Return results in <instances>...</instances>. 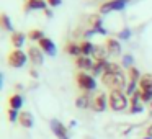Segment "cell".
<instances>
[{
	"instance_id": "cell-1",
	"label": "cell",
	"mask_w": 152,
	"mask_h": 139,
	"mask_svg": "<svg viewBox=\"0 0 152 139\" xmlns=\"http://www.w3.org/2000/svg\"><path fill=\"white\" fill-rule=\"evenodd\" d=\"M102 83L105 87H108L110 92L111 90H123L126 92V87H128V80H126L124 74H103L102 75Z\"/></svg>"
},
{
	"instance_id": "cell-2",
	"label": "cell",
	"mask_w": 152,
	"mask_h": 139,
	"mask_svg": "<svg viewBox=\"0 0 152 139\" xmlns=\"http://www.w3.org/2000/svg\"><path fill=\"white\" fill-rule=\"evenodd\" d=\"M108 105L113 111H123L129 105V97L123 90H111L108 95Z\"/></svg>"
},
{
	"instance_id": "cell-3",
	"label": "cell",
	"mask_w": 152,
	"mask_h": 139,
	"mask_svg": "<svg viewBox=\"0 0 152 139\" xmlns=\"http://www.w3.org/2000/svg\"><path fill=\"white\" fill-rule=\"evenodd\" d=\"M139 93H141L142 103L152 102V74H142L139 80Z\"/></svg>"
},
{
	"instance_id": "cell-4",
	"label": "cell",
	"mask_w": 152,
	"mask_h": 139,
	"mask_svg": "<svg viewBox=\"0 0 152 139\" xmlns=\"http://www.w3.org/2000/svg\"><path fill=\"white\" fill-rule=\"evenodd\" d=\"M75 82H77V85H79V89H82L83 92H87V93L93 92V90L96 89L95 77L90 75L88 72H83V70H80V72L75 74Z\"/></svg>"
},
{
	"instance_id": "cell-5",
	"label": "cell",
	"mask_w": 152,
	"mask_h": 139,
	"mask_svg": "<svg viewBox=\"0 0 152 139\" xmlns=\"http://www.w3.org/2000/svg\"><path fill=\"white\" fill-rule=\"evenodd\" d=\"M126 4H128V0H106L100 5L98 12L100 15H106L110 12H119L126 7Z\"/></svg>"
},
{
	"instance_id": "cell-6",
	"label": "cell",
	"mask_w": 152,
	"mask_h": 139,
	"mask_svg": "<svg viewBox=\"0 0 152 139\" xmlns=\"http://www.w3.org/2000/svg\"><path fill=\"white\" fill-rule=\"evenodd\" d=\"M28 61V54H25L21 49H13L8 54V66L15 67V69H20L26 64Z\"/></svg>"
},
{
	"instance_id": "cell-7",
	"label": "cell",
	"mask_w": 152,
	"mask_h": 139,
	"mask_svg": "<svg viewBox=\"0 0 152 139\" xmlns=\"http://www.w3.org/2000/svg\"><path fill=\"white\" fill-rule=\"evenodd\" d=\"M51 129H53L54 136L57 139H70L69 138V129L66 128L64 123H61L59 119H51Z\"/></svg>"
},
{
	"instance_id": "cell-8",
	"label": "cell",
	"mask_w": 152,
	"mask_h": 139,
	"mask_svg": "<svg viewBox=\"0 0 152 139\" xmlns=\"http://www.w3.org/2000/svg\"><path fill=\"white\" fill-rule=\"evenodd\" d=\"M87 23H88V28H90V30H93L95 33L106 34V30L102 26L103 20H102V15H100V13H93V15H90L88 20H87Z\"/></svg>"
},
{
	"instance_id": "cell-9",
	"label": "cell",
	"mask_w": 152,
	"mask_h": 139,
	"mask_svg": "<svg viewBox=\"0 0 152 139\" xmlns=\"http://www.w3.org/2000/svg\"><path fill=\"white\" fill-rule=\"evenodd\" d=\"M26 54H28V59L31 61L33 66H41L44 62V56H43L44 53L39 49V46H30Z\"/></svg>"
},
{
	"instance_id": "cell-10",
	"label": "cell",
	"mask_w": 152,
	"mask_h": 139,
	"mask_svg": "<svg viewBox=\"0 0 152 139\" xmlns=\"http://www.w3.org/2000/svg\"><path fill=\"white\" fill-rule=\"evenodd\" d=\"M106 106H108V97L103 92L96 93L92 98V106H90V108H92L93 111H105Z\"/></svg>"
},
{
	"instance_id": "cell-11",
	"label": "cell",
	"mask_w": 152,
	"mask_h": 139,
	"mask_svg": "<svg viewBox=\"0 0 152 139\" xmlns=\"http://www.w3.org/2000/svg\"><path fill=\"white\" fill-rule=\"evenodd\" d=\"M75 66L79 67V70H92L93 69V66H95V61H93V57H90V56H79V57H75Z\"/></svg>"
},
{
	"instance_id": "cell-12",
	"label": "cell",
	"mask_w": 152,
	"mask_h": 139,
	"mask_svg": "<svg viewBox=\"0 0 152 139\" xmlns=\"http://www.w3.org/2000/svg\"><path fill=\"white\" fill-rule=\"evenodd\" d=\"M38 46H39V49L43 51L44 54H48V56H56V44L53 43V40H49V38L44 36L43 40L38 41Z\"/></svg>"
},
{
	"instance_id": "cell-13",
	"label": "cell",
	"mask_w": 152,
	"mask_h": 139,
	"mask_svg": "<svg viewBox=\"0 0 152 139\" xmlns=\"http://www.w3.org/2000/svg\"><path fill=\"white\" fill-rule=\"evenodd\" d=\"M103 46L106 48L108 54H113V56H118V54L121 53V44H119V41L116 40V38H106Z\"/></svg>"
},
{
	"instance_id": "cell-14",
	"label": "cell",
	"mask_w": 152,
	"mask_h": 139,
	"mask_svg": "<svg viewBox=\"0 0 152 139\" xmlns=\"http://www.w3.org/2000/svg\"><path fill=\"white\" fill-rule=\"evenodd\" d=\"M48 8V2L46 0H26L25 2V12L30 10H46Z\"/></svg>"
},
{
	"instance_id": "cell-15",
	"label": "cell",
	"mask_w": 152,
	"mask_h": 139,
	"mask_svg": "<svg viewBox=\"0 0 152 139\" xmlns=\"http://www.w3.org/2000/svg\"><path fill=\"white\" fill-rule=\"evenodd\" d=\"M18 123H20L21 128L30 129V128H33V124H34V118H33V115H31L30 111H20Z\"/></svg>"
},
{
	"instance_id": "cell-16",
	"label": "cell",
	"mask_w": 152,
	"mask_h": 139,
	"mask_svg": "<svg viewBox=\"0 0 152 139\" xmlns=\"http://www.w3.org/2000/svg\"><path fill=\"white\" fill-rule=\"evenodd\" d=\"M8 106H10L12 110H20L21 106H23V97L20 95V93H12L10 97H8Z\"/></svg>"
},
{
	"instance_id": "cell-17",
	"label": "cell",
	"mask_w": 152,
	"mask_h": 139,
	"mask_svg": "<svg viewBox=\"0 0 152 139\" xmlns=\"http://www.w3.org/2000/svg\"><path fill=\"white\" fill-rule=\"evenodd\" d=\"M64 49H66V53L69 54V56H72V57L82 56V51H80V43H75V41H70V43H67Z\"/></svg>"
},
{
	"instance_id": "cell-18",
	"label": "cell",
	"mask_w": 152,
	"mask_h": 139,
	"mask_svg": "<svg viewBox=\"0 0 152 139\" xmlns=\"http://www.w3.org/2000/svg\"><path fill=\"white\" fill-rule=\"evenodd\" d=\"M75 105H77V108H90L92 106V98H90V95L87 92H83L80 97H77Z\"/></svg>"
},
{
	"instance_id": "cell-19",
	"label": "cell",
	"mask_w": 152,
	"mask_h": 139,
	"mask_svg": "<svg viewBox=\"0 0 152 139\" xmlns=\"http://www.w3.org/2000/svg\"><path fill=\"white\" fill-rule=\"evenodd\" d=\"M25 40H26V36L23 33H20V31H13L12 33V44H13L15 49H21V46L25 44Z\"/></svg>"
},
{
	"instance_id": "cell-20",
	"label": "cell",
	"mask_w": 152,
	"mask_h": 139,
	"mask_svg": "<svg viewBox=\"0 0 152 139\" xmlns=\"http://www.w3.org/2000/svg\"><path fill=\"white\" fill-rule=\"evenodd\" d=\"M80 51H82V56H92L95 51V44L88 40H83L80 41Z\"/></svg>"
},
{
	"instance_id": "cell-21",
	"label": "cell",
	"mask_w": 152,
	"mask_h": 139,
	"mask_svg": "<svg viewBox=\"0 0 152 139\" xmlns=\"http://www.w3.org/2000/svg\"><path fill=\"white\" fill-rule=\"evenodd\" d=\"M126 70H128V82H136V83H139V80H141L142 74L139 72L137 67L132 66V67H129V69H126Z\"/></svg>"
},
{
	"instance_id": "cell-22",
	"label": "cell",
	"mask_w": 152,
	"mask_h": 139,
	"mask_svg": "<svg viewBox=\"0 0 152 139\" xmlns=\"http://www.w3.org/2000/svg\"><path fill=\"white\" fill-rule=\"evenodd\" d=\"M106 56H108V51L105 46H95V51L92 54L93 61H106Z\"/></svg>"
},
{
	"instance_id": "cell-23",
	"label": "cell",
	"mask_w": 152,
	"mask_h": 139,
	"mask_svg": "<svg viewBox=\"0 0 152 139\" xmlns=\"http://www.w3.org/2000/svg\"><path fill=\"white\" fill-rule=\"evenodd\" d=\"M106 64H108V61H95V66H93L92 69V75H100L102 77L103 74H105V69H106Z\"/></svg>"
},
{
	"instance_id": "cell-24",
	"label": "cell",
	"mask_w": 152,
	"mask_h": 139,
	"mask_svg": "<svg viewBox=\"0 0 152 139\" xmlns=\"http://www.w3.org/2000/svg\"><path fill=\"white\" fill-rule=\"evenodd\" d=\"M0 23H2V28H4L5 31H12V33H13V25H12V20L8 18L7 13L0 15Z\"/></svg>"
},
{
	"instance_id": "cell-25",
	"label": "cell",
	"mask_w": 152,
	"mask_h": 139,
	"mask_svg": "<svg viewBox=\"0 0 152 139\" xmlns=\"http://www.w3.org/2000/svg\"><path fill=\"white\" fill-rule=\"evenodd\" d=\"M105 72L106 74H121L123 72V67H121V64H118V62H110V61H108Z\"/></svg>"
},
{
	"instance_id": "cell-26",
	"label": "cell",
	"mask_w": 152,
	"mask_h": 139,
	"mask_svg": "<svg viewBox=\"0 0 152 139\" xmlns=\"http://www.w3.org/2000/svg\"><path fill=\"white\" fill-rule=\"evenodd\" d=\"M26 38H28L30 41H36V43H38L39 40H43V38H44V33H43L41 30H36V28H34V30H30V31H28Z\"/></svg>"
},
{
	"instance_id": "cell-27",
	"label": "cell",
	"mask_w": 152,
	"mask_h": 139,
	"mask_svg": "<svg viewBox=\"0 0 152 139\" xmlns=\"http://www.w3.org/2000/svg\"><path fill=\"white\" fill-rule=\"evenodd\" d=\"M18 116H20V113H18L17 110H12V108H8V119H10V123H15V121H18Z\"/></svg>"
},
{
	"instance_id": "cell-28",
	"label": "cell",
	"mask_w": 152,
	"mask_h": 139,
	"mask_svg": "<svg viewBox=\"0 0 152 139\" xmlns=\"http://www.w3.org/2000/svg\"><path fill=\"white\" fill-rule=\"evenodd\" d=\"M118 129H119V134H121V136H126V134H128V132L132 129V126H131V124H121Z\"/></svg>"
},
{
	"instance_id": "cell-29",
	"label": "cell",
	"mask_w": 152,
	"mask_h": 139,
	"mask_svg": "<svg viewBox=\"0 0 152 139\" xmlns=\"http://www.w3.org/2000/svg\"><path fill=\"white\" fill-rule=\"evenodd\" d=\"M123 66H124L126 69L132 67V57L129 56V54H128V56H124V57H123Z\"/></svg>"
},
{
	"instance_id": "cell-30",
	"label": "cell",
	"mask_w": 152,
	"mask_h": 139,
	"mask_svg": "<svg viewBox=\"0 0 152 139\" xmlns=\"http://www.w3.org/2000/svg\"><path fill=\"white\" fill-rule=\"evenodd\" d=\"M48 2V7H59L62 4V0H46Z\"/></svg>"
},
{
	"instance_id": "cell-31",
	"label": "cell",
	"mask_w": 152,
	"mask_h": 139,
	"mask_svg": "<svg viewBox=\"0 0 152 139\" xmlns=\"http://www.w3.org/2000/svg\"><path fill=\"white\" fill-rule=\"evenodd\" d=\"M30 75L36 79V77H38V72H36V70H34V69H31V70H30Z\"/></svg>"
},
{
	"instance_id": "cell-32",
	"label": "cell",
	"mask_w": 152,
	"mask_h": 139,
	"mask_svg": "<svg viewBox=\"0 0 152 139\" xmlns=\"http://www.w3.org/2000/svg\"><path fill=\"white\" fill-rule=\"evenodd\" d=\"M44 15H46V17H53V13H51L49 8H46V10H44Z\"/></svg>"
},
{
	"instance_id": "cell-33",
	"label": "cell",
	"mask_w": 152,
	"mask_h": 139,
	"mask_svg": "<svg viewBox=\"0 0 152 139\" xmlns=\"http://www.w3.org/2000/svg\"><path fill=\"white\" fill-rule=\"evenodd\" d=\"M147 136H151V138H152V124L147 128Z\"/></svg>"
},
{
	"instance_id": "cell-34",
	"label": "cell",
	"mask_w": 152,
	"mask_h": 139,
	"mask_svg": "<svg viewBox=\"0 0 152 139\" xmlns=\"http://www.w3.org/2000/svg\"><path fill=\"white\" fill-rule=\"evenodd\" d=\"M142 139H152V138H151V136H145V138H142Z\"/></svg>"
},
{
	"instance_id": "cell-35",
	"label": "cell",
	"mask_w": 152,
	"mask_h": 139,
	"mask_svg": "<svg viewBox=\"0 0 152 139\" xmlns=\"http://www.w3.org/2000/svg\"><path fill=\"white\" fill-rule=\"evenodd\" d=\"M151 113H152V102H151Z\"/></svg>"
}]
</instances>
